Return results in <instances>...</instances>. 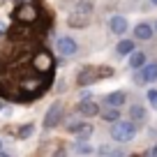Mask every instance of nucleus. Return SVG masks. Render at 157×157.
<instances>
[{
	"label": "nucleus",
	"mask_w": 157,
	"mask_h": 157,
	"mask_svg": "<svg viewBox=\"0 0 157 157\" xmlns=\"http://www.w3.org/2000/svg\"><path fill=\"white\" fill-rule=\"evenodd\" d=\"M134 134H136V127H134L132 120H129V123H123L120 118H118V120H113V127H111L113 141L127 143V141H132V139H134Z\"/></svg>",
	"instance_id": "f257e3e1"
},
{
	"label": "nucleus",
	"mask_w": 157,
	"mask_h": 157,
	"mask_svg": "<svg viewBox=\"0 0 157 157\" xmlns=\"http://www.w3.org/2000/svg\"><path fill=\"white\" fill-rule=\"evenodd\" d=\"M143 65H146V53H143V51H132V53H129V67L141 69Z\"/></svg>",
	"instance_id": "1a4fd4ad"
},
{
	"label": "nucleus",
	"mask_w": 157,
	"mask_h": 157,
	"mask_svg": "<svg viewBox=\"0 0 157 157\" xmlns=\"http://www.w3.org/2000/svg\"><path fill=\"white\" fill-rule=\"evenodd\" d=\"M74 134H78V139H83V141H86V139L93 134V125H90V123H81V127H78Z\"/></svg>",
	"instance_id": "f3484780"
},
{
	"label": "nucleus",
	"mask_w": 157,
	"mask_h": 157,
	"mask_svg": "<svg viewBox=\"0 0 157 157\" xmlns=\"http://www.w3.org/2000/svg\"><path fill=\"white\" fill-rule=\"evenodd\" d=\"M76 150L83 152V155H88V152H90V146H88V143H83V139H78V141H76Z\"/></svg>",
	"instance_id": "aec40b11"
},
{
	"label": "nucleus",
	"mask_w": 157,
	"mask_h": 157,
	"mask_svg": "<svg viewBox=\"0 0 157 157\" xmlns=\"http://www.w3.org/2000/svg\"><path fill=\"white\" fill-rule=\"evenodd\" d=\"M116 51H118V56H129L134 51V42L132 39H123V42H118Z\"/></svg>",
	"instance_id": "4468645a"
},
{
	"label": "nucleus",
	"mask_w": 157,
	"mask_h": 157,
	"mask_svg": "<svg viewBox=\"0 0 157 157\" xmlns=\"http://www.w3.org/2000/svg\"><path fill=\"white\" fill-rule=\"evenodd\" d=\"M109 25H111V33H113V35L127 33V19H125V16H113Z\"/></svg>",
	"instance_id": "0eeeda50"
},
{
	"label": "nucleus",
	"mask_w": 157,
	"mask_h": 157,
	"mask_svg": "<svg viewBox=\"0 0 157 157\" xmlns=\"http://www.w3.org/2000/svg\"><path fill=\"white\" fill-rule=\"evenodd\" d=\"M125 93H120V90H118V93H111V95H106V99H104V102L109 104V106H120V104H125Z\"/></svg>",
	"instance_id": "ddd939ff"
},
{
	"label": "nucleus",
	"mask_w": 157,
	"mask_h": 157,
	"mask_svg": "<svg viewBox=\"0 0 157 157\" xmlns=\"http://www.w3.org/2000/svg\"><path fill=\"white\" fill-rule=\"evenodd\" d=\"M16 5H25V2H33V0H14Z\"/></svg>",
	"instance_id": "b1692460"
},
{
	"label": "nucleus",
	"mask_w": 157,
	"mask_h": 157,
	"mask_svg": "<svg viewBox=\"0 0 157 157\" xmlns=\"http://www.w3.org/2000/svg\"><path fill=\"white\" fill-rule=\"evenodd\" d=\"M129 116H132V123H139V120H143V118H146V109L139 106V104H134V106L129 109Z\"/></svg>",
	"instance_id": "dca6fc26"
},
{
	"label": "nucleus",
	"mask_w": 157,
	"mask_h": 157,
	"mask_svg": "<svg viewBox=\"0 0 157 157\" xmlns=\"http://www.w3.org/2000/svg\"><path fill=\"white\" fill-rule=\"evenodd\" d=\"M152 33H155V30H152L148 23H139L136 28H134V37H136V39H143V42H146V39H150Z\"/></svg>",
	"instance_id": "9b49d317"
},
{
	"label": "nucleus",
	"mask_w": 157,
	"mask_h": 157,
	"mask_svg": "<svg viewBox=\"0 0 157 157\" xmlns=\"http://www.w3.org/2000/svg\"><path fill=\"white\" fill-rule=\"evenodd\" d=\"M14 19L19 21V23H35V21L39 19V10L33 5V2H25V5H16V12H14Z\"/></svg>",
	"instance_id": "7ed1b4c3"
},
{
	"label": "nucleus",
	"mask_w": 157,
	"mask_h": 157,
	"mask_svg": "<svg viewBox=\"0 0 157 157\" xmlns=\"http://www.w3.org/2000/svg\"><path fill=\"white\" fill-rule=\"evenodd\" d=\"M56 46H58V53L65 56V58H72V56H76V51H78V44L72 37H60Z\"/></svg>",
	"instance_id": "39448f33"
},
{
	"label": "nucleus",
	"mask_w": 157,
	"mask_h": 157,
	"mask_svg": "<svg viewBox=\"0 0 157 157\" xmlns=\"http://www.w3.org/2000/svg\"><path fill=\"white\" fill-rule=\"evenodd\" d=\"M30 65H33V69L39 72V74H51V69H53V58H51L49 51L39 49L37 53L30 58Z\"/></svg>",
	"instance_id": "f03ea898"
},
{
	"label": "nucleus",
	"mask_w": 157,
	"mask_h": 157,
	"mask_svg": "<svg viewBox=\"0 0 157 157\" xmlns=\"http://www.w3.org/2000/svg\"><path fill=\"white\" fill-rule=\"evenodd\" d=\"M67 23L72 28H86L88 25V14H81V12H74L72 16L67 19Z\"/></svg>",
	"instance_id": "6e6552de"
},
{
	"label": "nucleus",
	"mask_w": 157,
	"mask_h": 157,
	"mask_svg": "<svg viewBox=\"0 0 157 157\" xmlns=\"http://www.w3.org/2000/svg\"><path fill=\"white\" fill-rule=\"evenodd\" d=\"M150 2H152V5H157V0H150Z\"/></svg>",
	"instance_id": "a878e982"
},
{
	"label": "nucleus",
	"mask_w": 157,
	"mask_h": 157,
	"mask_svg": "<svg viewBox=\"0 0 157 157\" xmlns=\"http://www.w3.org/2000/svg\"><path fill=\"white\" fill-rule=\"evenodd\" d=\"M74 12H81V14H90L93 12V2H88V0H81V2H76V10Z\"/></svg>",
	"instance_id": "a211bd4d"
},
{
	"label": "nucleus",
	"mask_w": 157,
	"mask_h": 157,
	"mask_svg": "<svg viewBox=\"0 0 157 157\" xmlns=\"http://www.w3.org/2000/svg\"><path fill=\"white\" fill-rule=\"evenodd\" d=\"M102 118L106 120V123H113V120H118L120 118V111H118V106H109L102 111Z\"/></svg>",
	"instance_id": "2eb2a0df"
},
{
	"label": "nucleus",
	"mask_w": 157,
	"mask_h": 157,
	"mask_svg": "<svg viewBox=\"0 0 157 157\" xmlns=\"http://www.w3.org/2000/svg\"><path fill=\"white\" fill-rule=\"evenodd\" d=\"M150 155H155V157H157V146H155V148L150 150Z\"/></svg>",
	"instance_id": "393cba45"
},
{
	"label": "nucleus",
	"mask_w": 157,
	"mask_h": 157,
	"mask_svg": "<svg viewBox=\"0 0 157 157\" xmlns=\"http://www.w3.org/2000/svg\"><path fill=\"white\" fill-rule=\"evenodd\" d=\"M0 148H2V141H0Z\"/></svg>",
	"instance_id": "cd10ccee"
},
{
	"label": "nucleus",
	"mask_w": 157,
	"mask_h": 157,
	"mask_svg": "<svg viewBox=\"0 0 157 157\" xmlns=\"http://www.w3.org/2000/svg\"><path fill=\"white\" fill-rule=\"evenodd\" d=\"M155 30H157V23H155Z\"/></svg>",
	"instance_id": "c85d7f7f"
},
{
	"label": "nucleus",
	"mask_w": 157,
	"mask_h": 157,
	"mask_svg": "<svg viewBox=\"0 0 157 157\" xmlns=\"http://www.w3.org/2000/svg\"><path fill=\"white\" fill-rule=\"evenodd\" d=\"M63 113H65V109H63L60 102L51 104V109L46 111V116H44V127H56V125L63 120Z\"/></svg>",
	"instance_id": "20e7f679"
},
{
	"label": "nucleus",
	"mask_w": 157,
	"mask_h": 157,
	"mask_svg": "<svg viewBox=\"0 0 157 157\" xmlns=\"http://www.w3.org/2000/svg\"><path fill=\"white\" fill-rule=\"evenodd\" d=\"M0 111H2V102H0Z\"/></svg>",
	"instance_id": "bb28decb"
},
{
	"label": "nucleus",
	"mask_w": 157,
	"mask_h": 157,
	"mask_svg": "<svg viewBox=\"0 0 157 157\" xmlns=\"http://www.w3.org/2000/svg\"><path fill=\"white\" fill-rule=\"evenodd\" d=\"M7 33V23H5V21H0V35H5Z\"/></svg>",
	"instance_id": "5701e85b"
},
{
	"label": "nucleus",
	"mask_w": 157,
	"mask_h": 157,
	"mask_svg": "<svg viewBox=\"0 0 157 157\" xmlns=\"http://www.w3.org/2000/svg\"><path fill=\"white\" fill-rule=\"evenodd\" d=\"M143 72H141V78L143 81H157V63H150V65H143Z\"/></svg>",
	"instance_id": "f8f14e48"
},
{
	"label": "nucleus",
	"mask_w": 157,
	"mask_h": 157,
	"mask_svg": "<svg viewBox=\"0 0 157 157\" xmlns=\"http://www.w3.org/2000/svg\"><path fill=\"white\" fill-rule=\"evenodd\" d=\"M148 102L152 104V109H157V90H148Z\"/></svg>",
	"instance_id": "412c9836"
},
{
	"label": "nucleus",
	"mask_w": 157,
	"mask_h": 157,
	"mask_svg": "<svg viewBox=\"0 0 157 157\" xmlns=\"http://www.w3.org/2000/svg\"><path fill=\"white\" fill-rule=\"evenodd\" d=\"M111 74H113V69H111V67H102V69H97V76H99V78L111 76Z\"/></svg>",
	"instance_id": "4be33fe9"
},
{
	"label": "nucleus",
	"mask_w": 157,
	"mask_h": 157,
	"mask_svg": "<svg viewBox=\"0 0 157 157\" xmlns=\"http://www.w3.org/2000/svg\"><path fill=\"white\" fill-rule=\"evenodd\" d=\"M95 78H97V72H95L93 67H86L78 74V86H88V83H93Z\"/></svg>",
	"instance_id": "9d476101"
},
{
	"label": "nucleus",
	"mask_w": 157,
	"mask_h": 157,
	"mask_svg": "<svg viewBox=\"0 0 157 157\" xmlns=\"http://www.w3.org/2000/svg\"><path fill=\"white\" fill-rule=\"evenodd\" d=\"M78 113L86 116V118H93V116L99 113V104H95L93 99H83V102L78 104Z\"/></svg>",
	"instance_id": "423d86ee"
},
{
	"label": "nucleus",
	"mask_w": 157,
	"mask_h": 157,
	"mask_svg": "<svg viewBox=\"0 0 157 157\" xmlns=\"http://www.w3.org/2000/svg\"><path fill=\"white\" fill-rule=\"evenodd\" d=\"M33 132H35L33 123H30V125H23V127L19 129V139H28V136H30V134H33Z\"/></svg>",
	"instance_id": "6ab92c4d"
}]
</instances>
